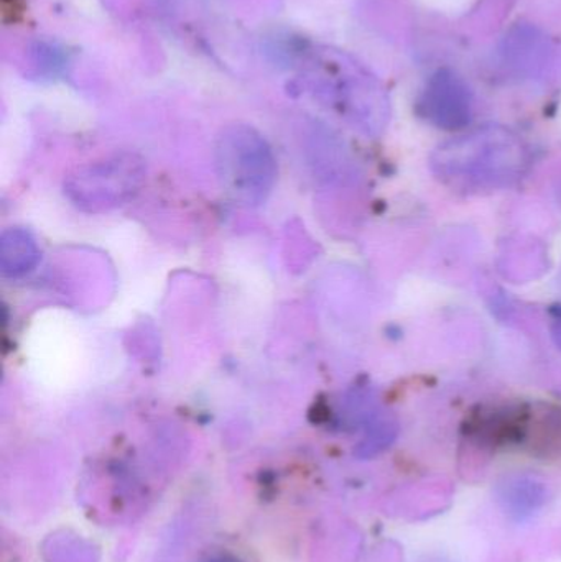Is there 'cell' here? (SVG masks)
Returning <instances> with one entry per match:
<instances>
[{"label": "cell", "mask_w": 561, "mask_h": 562, "mask_svg": "<svg viewBox=\"0 0 561 562\" xmlns=\"http://www.w3.org/2000/svg\"><path fill=\"white\" fill-rule=\"evenodd\" d=\"M290 55L295 82L303 92L364 134L384 131L391 117V99L381 79L361 59L323 43H295Z\"/></svg>", "instance_id": "obj_1"}, {"label": "cell", "mask_w": 561, "mask_h": 562, "mask_svg": "<svg viewBox=\"0 0 561 562\" xmlns=\"http://www.w3.org/2000/svg\"><path fill=\"white\" fill-rule=\"evenodd\" d=\"M430 167L451 190L483 193L519 181L529 167V150L516 132L490 124L441 144Z\"/></svg>", "instance_id": "obj_2"}, {"label": "cell", "mask_w": 561, "mask_h": 562, "mask_svg": "<svg viewBox=\"0 0 561 562\" xmlns=\"http://www.w3.org/2000/svg\"><path fill=\"white\" fill-rule=\"evenodd\" d=\"M221 184L231 200L247 207L269 200L277 181V158L257 128L233 124L223 128L216 142Z\"/></svg>", "instance_id": "obj_3"}, {"label": "cell", "mask_w": 561, "mask_h": 562, "mask_svg": "<svg viewBox=\"0 0 561 562\" xmlns=\"http://www.w3.org/2000/svg\"><path fill=\"white\" fill-rule=\"evenodd\" d=\"M147 170L135 154H117L76 170L65 193L78 210L105 213L131 201L141 191Z\"/></svg>", "instance_id": "obj_4"}, {"label": "cell", "mask_w": 561, "mask_h": 562, "mask_svg": "<svg viewBox=\"0 0 561 562\" xmlns=\"http://www.w3.org/2000/svg\"><path fill=\"white\" fill-rule=\"evenodd\" d=\"M474 95L463 76L440 68L427 79L417 99V112L435 127L460 131L473 121Z\"/></svg>", "instance_id": "obj_5"}, {"label": "cell", "mask_w": 561, "mask_h": 562, "mask_svg": "<svg viewBox=\"0 0 561 562\" xmlns=\"http://www.w3.org/2000/svg\"><path fill=\"white\" fill-rule=\"evenodd\" d=\"M500 55L507 71L526 79L546 78L559 65L552 40L530 23H519L506 33Z\"/></svg>", "instance_id": "obj_6"}, {"label": "cell", "mask_w": 561, "mask_h": 562, "mask_svg": "<svg viewBox=\"0 0 561 562\" xmlns=\"http://www.w3.org/2000/svg\"><path fill=\"white\" fill-rule=\"evenodd\" d=\"M549 497V487L537 475H509L497 485L501 508L514 521H526L539 514L546 507Z\"/></svg>", "instance_id": "obj_7"}, {"label": "cell", "mask_w": 561, "mask_h": 562, "mask_svg": "<svg viewBox=\"0 0 561 562\" xmlns=\"http://www.w3.org/2000/svg\"><path fill=\"white\" fill-rule=\"evenodd\" d=\"M42 252L30 231L10 227L0 237V270L7 279H22L36 269Z\"/></svg>", "instance_id": "obj_8"}, {"label": "cell", "mask_w": 561, "mask_h": 562, "mask_svg": "<svg viewBox=\"0 0 561 562\" xmlns=\"http://www.w3.org/2000/svg\"><path fill=\"white\" fill-rule=\"evenodd\" d=\"M43 551L48 562H98L94 547L69 533L49 538Z\"/></svg>", "instance_id": "obj_9"}, {"label": "cell", "mask_w": 561, "mask_h": 562, "mask_svg": "<svg viewBox=\"0 0 561 562\" xmlns=\"http://www.w3.org/2000/svg\"><path fill=\"white\" fill-rule=\"evenodd\" d=\"M550 333L561 349V303L550 310Z\"/></svg>", "instance_id": "obj_10"}, {"label": "cell", "mask_w": 561, "mask_h": 562, "mask_svg": "<svg viewBox=\"0 0 561 562\" xmlns=\"http://www.w3.org/2000/svg\"><path fill=\"white\" fill-rule=\"evenodd\" d=\"M204 562H243V561L237 560V558H234V557H217V558H213V560H207Z\"/></svg>", "instance_id": "obj_11"}]
</instances>
